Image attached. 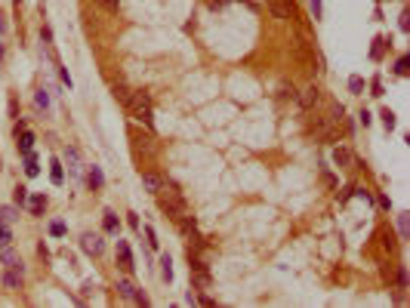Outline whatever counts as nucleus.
I'll return each mask as SVG.
<instances>
[{"instance_id":"nucleus-36","label":"nucleus","mask_w":410,"mask_h":308,"mask_svg":"<svg viewBox=\"0 0 410 308\" xmlns=\"http://www.w3.org/2000/svg\"><path fill=\"white\" fill-rule=\"evenodd\" d=\"M312 12H315V19H321V0H312Z\"/></svg>"},{"instance_id":"nucleus-14","label":"nucleus","mask_w":410,"mask_h":308,"mask_svg":"<svg viewBox=\"0 0 410 308\" xmlns=\"http://www.w3.org/2000/svg\"><path fill=\"white\" fill-rule=\"evenodd\" d=\"M28 207H31V216H43V210H46V197H43V194H34Z\"/></svg>"},{"instance_id":"nucleus-32","label":"nucleus","mask_w":410,"mask_h":308,"mask_svg":"<svg viewBox=\"0 0 410 308\" xmlns=\"http://www.w3.org/2000/svg\"><path fill=\"white\" fill-rule=\"evenodd\" d=\"M383 247H386V250H392V247H395V238H392V231H386V234H383Z\"/></svg>"},{"instance_id":"nucleus-25","label":"nucleus","mask_w":410,"mask_h":308,"mask_svg":"<svg viewBox=\"0 0 410 308\" xmlns=\"http://www.w3.org/2000/svg\"><path fill=\"white\" fill-rule=\"evenodd\" d=\"M105 231H111V234L117 231V216L114 213H105Z\"/></svg>"},{"instance_id":"nucleus-38","label":"nucleus","mask_w":410,"mask_h":308,"mask_svg":"<svg viewBox=\"0 0 410 308\" xmlns=\"http://www.w3.org/2000/svg\"><path fill=\"white\" fill-rule=\"evenodd\" d=\"M6 31V22H3V12H0V34Z\"/></svg>"},{"instance_id":"nucleus-18","label":"nucleus","mask_w":410,"mask_h":308,"mask_svg":"<svg viewBox=\"0 0 410 308\" xmlns=\"http://www.w3.org/2000/svg\"><path fill=\"white\" fill-rule=\"evenodd\" d=\"M25 173H28V176H37V173H40V167H37V157H34L31 151L25 154Z\"/></svg>"},{"instance_id":"nucleus-5","label":"nucleus","mask_w":410,"mask_h":308,"mask_svg":"<svg viewBox=\"0 0 410 308\" xmlns=\"http://www.w3.org/2000/svg\"><path fill=\"white\" fill-rule=\"evenodd\" d=\"M133 151H136V154H148V157H151V154L157 151V145H154V139H151V136H139V133H136V136H133Z\"/></svg>"},{"instance_id":"nucleus-17","label":"nucleus","mask_w":410,"mask_h":308,"mask_svg":"<svg viewBox=\"0 0 410 308\" xmlns=\"http://www.w3.org/2000/svg\"><path fill=\"white\" fill-rule=\"evenodd\" d=\"M117 293L123 296V299H133V293H136V287H133V281H117Z\"/></svg>"},{"instance_id":"nucleus-30","label":"nucleus","mask_w":410,"mask_h":308,"mask_svg":"<svg viewBox=\"0 0 410 308\" xmlns=\"http://www.w3.org/2000/svg\"><path fill=\"white\" fill-rule=\"evenodd\" d=\"M49 234H52V238H62V234H65V225H62V222H52V225H49Z\"/></svg>"},{"instance_id":"nucleus-19","label":"nucleus","mask_w":410,"mask_h":308,"mask_svg":"<svg viewBox=\"0 0 410 308\" xmlns=\"http://www.w3.org/2000/svg\"><path fill=\"white\" fill-rule=\"evenodd\" d=\"M49 167H52V170H49V179H52V185H62V179H65V176H62V164H59V160H52Z\"/></svg>"},{"instance_id":"nucleus-35","label":"nucleus","mask_w":410,"mask_h":308,"mask_svg":"<svg viewBox=\"0 0 410 308\" xmlns=\"http://www.w3.org/2000/svg\"><path fill=\"white\" fill-rule=\"evenodd\" d=\"M145 238H148V247H157V238H154V228H145Z\"/></svg>"},{"instance_id":"nucleus-22","label":"nucleus","mask_w":410,"mask_h":308,"mask_svg":"<svg viewBox=\"0 0 410 308\" xmlns=\"http://www.w3.org/2000/svg\"><path fill=\"white\" fill-rule=\"evenodd\" d=\"M130 96H133V93H130L123 83H114V99H120V102L127 105V102H130Z\"/></svg>"},{"instance_id":"nucleus-40","label":"nucleus","mask_w":410,"mask_h":308,"mask_svg":"<svg viewBox=\"0 0 410 308\" xmlns=\"http://www.w3.org/2000/svg\"><path fill=\"white\" fill-rule=\"evenodd\" d=\"M12 3H15V6H19V3H22V0H12Z\"/></svg>"},{"instance_id":"nucleus-6","label":"nucleus","mask_w":410,"mask_h":308,"mask_svg":"<svg viewBox=\"0 0 410 308\" xmlns=\"http://www.w3.org/2000/svg\"><path fill=\"white\" fill-rule=\"evenodd\" d=\"M318 99H321V89L312 83V86H306V89H302V96H299V105H302V108H315V105H318Z\"/></svg>"},{"instance_id":"nucleus-9","label":"nucleus","mask_w":410,"mask_h":308,"mask_svg":"<svg viewBox=\"0 0 410 308\" xmlns=\"http://www.w3.org/2000/svg\"><path fill=\"white\" fill-rule=\"evenodd\" d=\"M117 256H120V268L123 271H133L136 265H133V253H130V247L123 244V241H117Z\"/></svg>"},{"instance_id":"nucleus-13","label":"nucleus","mask_w":410,"mask_h":308,"mask_svg":"<svg viewBox=\"0 0 410 308\" xmlns=\"http://www.w3.org/2000/svg\"><path fill=\"white\" fill-rule=\"evenodd\" d=\"M65 157H68V170H71V176H80V157H77V151H74V148H68V151H65Z\"/></svg>"},{"instance_id":"nucleus-21","label":"nucleus","mask_w":410,"mask_h":308,"mask_svg":"<svg viewBox=\"0 0 410 308\" xmlns=\"http://www.w3.org/2000/svg\"><path fill=\"white\" fill-rule=\"evenodd\" d=\"M19 219V210H12V207H0V222H15Z\"/></svg>"},{"instance_id":"nucleus-34","label":"nucleus","mask_w":410,"mask_h":308,"mask_svg":"<svg viewBox=\"0 0 410 308\" xmlns=\"http://www.w3.org/2000/svg\"><path fill=\"white\" fill-rule=\"evenodd\" d=\"M395 71H398V74H401V77H404V74H407V56H404V59H398V68H395Z\"/></svg>"},{"instance_id":"nucleus-29","label":"nucleus","mask_w":410,"mask_h":308,"mask_svg":"<svg viewBox=\"0 0 410 308\" xmlns=\"http://www.w3.org/2000/svg\"><path fill=\"white\" fill-rule=\"evenodd\" d=\"M37 105H40V108L49 105V93H46V89H37Z\"/></svg>"},{"instance_id":"nucleus-28","label":"nucleus","mask_w":410,"mask_h":308,"mask_svg":"<svg viewBox=\"0 0 410 308\" xmlns=\"http://www.w3.org/2000/svg\"><path fill=\"white\" fill-rule=\"evenodd\" d=\"M349 89H352V93H361V89H364V80H361V77H352V80H349Z\"/></svg>"},{"instance_id":"nucleus-2","label":"nucleus","mask_w":410,"mask_h":308,"mask_svg":"<svg viewBox=\"0 0 410 308\" xmlns=\"http://www.w3.org/2000/svg\"><path fill=\"white\" fill-rule=\"evenodd\" d=\"M127 108L133 111V117H136L142 126H151V123H154V117H151V114H154V111H151V96H148L145 89H136V93L130 96Z\"/></svg>"},{"instance_id":"nucleus-1","label":"nucleus","mask_w":410,"mask_h":308,"mask_svg":"<svg viewBox=\"0 0 410 308\" xmlns=\"http://www.w3.org/2000/svg\"><path fill=\"white\" fill-rule=\"evenodd\" d=\"M154 194H157V207H161L173 222H179V219L188 216V204H185V197L179 194L176 185H161V191H154Z\"/></svg>"},{"instance_id":"nucleus-16","label":"nucleus","mask_w":410,"mask_h":308,"mask_svg":"<svg viewBox=\"0 0 410 308\" xmlns=\"http://www.w3.org/2000/svg\"><path fill=\"white\" fill-rule=\"evenodd\" d=\"M3 284H6V290H19V287H22V275H15V271H9V268H6Z\"/></svg>"},{"instance_id":"nucleus-24","label":"nucleus","mask_w":410,"mask_h":308,"mask_svg":"<svg viewBox=\"0 0 410 308\" xmlns=\"http://www.w3.org/2000/svg\"><path fill=\"white\" fill-rule=\"evenodd\" d=\"M9 241H12V234H9L6 222H0V250H3V247H9Z\"/></svg>"},{"instance_id":"nucleus-8","label":"nucleus","mask_w":410,"mask_h":308,"mask_svg":"<svg viewBox=\"0 0 410 308\" xmlns=\"http://www.w3.org/2000/svg\"><path fill=\"white\" fill-rule=\"evenodd\" d=\"M3 262H6V268L9 271H15V275H25V265H22V259L9 250V247H3Z\"/></svg>"},{"instance_id":"nucleus-15","label":"nucleus","mask_w":410,"mask_h":308,"mask_svg":"<svg viewBox=\"0 0 410 308\" xmlns=\"http://www.w3.org/2000/svg\"><path fill=\"white\" fill-rule=\"evenodd\" d=\"M333 164H340V167H349V164H352V154H349V148H333Z\"/></svg>"},{"instance_id":"nucleus-7","label":"nucleus","mask_w":410,"mask_h":308,"mask_svg":"<svg viewBox=\"0 0 410 308\" xmlns=\"http://www.w3.org/2000/svg\"><path fill=\"white\" fill-rule=\"evenodd\" d=\"M296 59H299L302 65L315 68V52L309 49V43H306V40H296Z\"/></svg>"},{"instance_id":"nucleus-20","label":"nucleus","mask_w":410,"mask_h":308,"mask_svg":"<svg viewBox=\"0 0 410 308\" xmlns=\"http://www.w3.org/2000/svg\"><path fill=\"white\" fill-rule=\"evenodd\" d=\"M161 275H164V281H167V284L173 281V262H170V256H164V259H161Z\"/></svg>"},{"instance_id":"nucleus-12","label":"nucleus","mask_w":410,"mask_h":308,"mask_svg":"<svg viewBox=\"0 0 410 308\" xmlns=\"http://www.w3.org/2000/svg\"><path fill=\"white\" fill-rule=\"evenodd\" d=\"M86 182H90V188H93V191H99V188H102V182H105L102 170H99V167H90V176H86Z\"/></svg>"},{"instance_id":"nucleus-23","label":"nucleus","mask_w":410,"mask_h":308,"mask_svg":"<svg viewBox=\"0 0 410 308\" xmlns=\"http://www.w3.org/2000/svg\"><path fill=\"white\" fill-rule=\"evenodd\" d=\"M12 197H15V204L22 207V204L28 201V188H25V185H15V191H12Z\"/></svg>"},{"instance_id":"nucleus-39","label":"nucleus","mask_w":410,"mask_h":308,"mask_svg":"<svg viewBox=\"0 0 410 308\" xmlns=\"http://www.w3.org/2000/svg\"><path fill=\"white\" fill-rule=\"evenodd\" d=\"M0 62H3V46H0Z\"/></svg>"},{"instance_id":"nucleus-33","label":"nucleus","mask_w":410,"mask_h":308,"mask_svg":"<svg viewBox=\"0 0 410 308\" xmlns=\"http://www.w3.org/2000/svg\"><path fill=\"white\" fill-rule=\"evenodd\" d=\"M373 43H377V46H373V52H370V56H373V59H380V56H383V43H386V40H373Z\"/></svg>"},{"instance_id":"nucleus-31","label":"nucleus","mask_w":410,"mask_h":308,"mask_svg":"<svg viewBox=\"0 0 410 308\" xmlns=\"http://www.w3.org/2000/svg\"><path fill=\"white\" fill-rule=\"evenodd\" d=\"M40 40H43V43H46V46H49V43H52V31H49V28H46V25H43V28H40Z\"/></svg>"},{"instance_id":"nucleus-37","label":"nucleus","mask_w":410,"mask_h":308,"mask_svg":"<svg viewBox=\"0 0 410 308\" xmlns=\"http://www.w3.org/2000/svg\"><path fill=\"white\" fill-rule=\"evenodd\" d=\"M225 3H228V0H210V6H213V9H216V6H225Z\"/></svg>"},{"instance_id":"nucleus-26","label":"nucleus","mask_w":410,"mask_h":308,"mask_svg":"<svg viewBox=\"0 0 410 308\" xmlns=\"http://www.w3.org/2000/svg\"><path fill=\"white\" fill-rule=\"evenodd\" d=\"M380 117H383V126H386V130H392V126H395V114H392L389 108H386V111H383Z\"/></svg>"},{"instance_id":"nucleus-10","label":"nucleus","mask_w":410,"mask_h":308,"mask_svg":"<svg viewBox=\"0 0 410 308\" xmlns=\"http://www.w3.org/2000/svg\"><path fill=\"white\" fill-rule=\"evenodd\" d=\"M15 139H19V151H22V154H28V151H31V145H34V133H28V126H25L22 133H15Z\"/></svg>"},{"instance_id":"nucleus-4","label":"nucleus","mask_w":410,"mask_h":308,"mask_svg":"<svg viewBox=\"0 0 410 308\" xmlns=\"http://www.w3.org/2000/svg\"><path fill=\"white\" fill-rule=\"evenodd\" d=\"M269 9L275 19H293L296 9H293V0H269Z\"/></svg>"},{"instance_id":"nucleus-11","label":"nucleus","mask_w":410,"mask_h":308,"mask_svg":"<svg viewBox=\"0 0 410 308\" xmlns=\"http://www.w3.org/2000/svg\"><path fill=\"white\" fill-rule=\"evenodd\" d=\"M142 185L154 194V191H161V185H164V179L157 176V173H142Z\"/></svg>"},{"instance_id":"nucleus-27","label":"nucleus","mask_w":410,"mask_h":308,"mask_svg":"<svg viewBox=\"0 0 410 308\" xmlns=\"http://www.w3.org/2000/svg\"><path fill=\"white\" fill-rule=\"evenodd\" d=\"M398 231H401V238L407 241V213H401V216H398Z\"/></svg>"},{"instance_id":"nucleus-3","label":"nucleus","mask_w":410,"mask_h":308,"mask_svg":"<svg viewBox=\"0 0 410 308\" xmlns=\"http://www.w3.org/2000/svg\"><path fill=\"white\" fill-rule=\"evenodd\" d=\"M80 247H83V253H90V256H102V250H105V241H102V234H93V231H86V234L80 238Z\"/></svg>"}]
</instances>
